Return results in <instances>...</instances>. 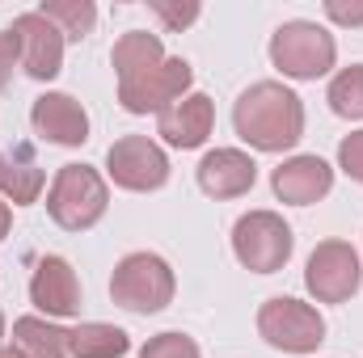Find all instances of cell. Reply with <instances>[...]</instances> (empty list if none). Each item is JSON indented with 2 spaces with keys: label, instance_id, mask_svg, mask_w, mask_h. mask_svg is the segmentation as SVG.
<instances>
[{
  "label": "cell",
  "instance_id": "obj_16",
  "mask_svg": "<svg viewBox=\"0 0 363 358\" xmlns=\"http://www.w3.org/2000/svg\"><path fill=\"white\" fill-rule=\"evenodd\" d=\"M43 190H47V173H43V165L34 161V152L26 144L0 152V198L4 202L30 207V202L43 198Z\"/></svg>",
  "mask_w": 363,
  "mask_h": 358
},
{
  "label": "cell",
  "instance_id": "obj_20",
  "mask_svg": "<svg viewBox=\"0 0 363 358\" xmlns=\"http://www.w3.org/2000/svg\"><path fill=\"white\" fill-rule=\"evenodd\" d=\"M38 13H43L68 42L89 38L93 25H97V4H93V0H43Z\"/></svg>",
  "mask_w": 363,
  "mask_h": 358
},
{
  "label": "cell",
  "instance_id": "obj_28",
  "mask_svg": "<svg viewBox=\"0 0 363 358\" xmlns=\"http://www.w3.org/2000/svg\"><path fill=\"white\" fill-rule=\"evenodd\" d=\"M0 358H26L17 346H0Z\"/></svg>",
  "mask_w": 363,
  "mask_h": 358
},
{
  "label": "cell",
  "instance_id": "obj_26",
  "mask_svg": "<svg viewBox=\"0 0 363 358\" xmlns=\"http://www.w3.org/2000/svg\"><path fill=\"white\" fill-rule=\"evenodd\" d=\"M13 68H21L17 38H13V30H0V93L9 89V81H13Z\"/></svg>",
  "mask_w": 363,
  "mask_h": 358
},
{
  "label": "cell",
  "instance_id": "obj_19",
  "mask_svg": "<svg viewBox=\"0 0 363 358\" xmlns=\"http://www.w3.org/2000/svg\"><path fill=\"white\" fill-rule=\"evenodd\" d=\"M13 346L26 358H68V329L47 316H17Z\"/></svg>",
  "mask_w": 363,
  "mask_h": 358
},
{
  "label": "cell",
  "instance_id": "obj_11",
  "mask_svg": "<svg viewBox=\"0 0 363 358\" xmlns=\"http://www.w3.org/2000/svg\"><path fill=\"white\" fill-rule=\"evenodd\" d=\"M30 304L47 321L81 312V278H77V270H72L68 258H60V253L38 258V266L30 274Z\"/></svg>",
  "mask_w": 363,
  "mask_h": 358
},
{
  "label": "cell",
  "instance_id": "obj_25",
  "mask_svg": "<svg viewBox=\"0 0 363 358\" xmlns=\"http://www.w3.org/2000/svg\"><path fill=\"white\" fill-rule=\"evenodd\" d=\"M325 17L334 21V25H347V30H355L363 25V0H325Z\"/></svg>",
  "mask_w": 363,
  "mask_h": 358
},
{
  "label": "cell",
  "instance_id": "obj_14",
  "mask_svg": "<svg viewBox=\"0 0 363 358\" xmlns=\"http://www.w3.org/2000/svg\"><path fill=\"white\" fill-rule=\"evenodd\" d=\"M211 131H216V101L207 93H186L178 105L157 114V135L169 148H182V152L203 148L211 139Z\"/></svg>",
  "mask_w": 363,
  "mask_h": 358
},
{
  "label": "cell",
  "instance_id": "obj_2",
  "mask_svg": "<svg viewBox=\"0 0 363 358\" xmlns=\"http://www.w3.org/2000/svg\"><path fill=\"white\" fill-rule=\"evenodd\" d=\"M110 207V181L93 165H60L47 185V215L64 232H89Z\"/></svg>",
  "mask_w": 363,
  "mask_h": 358
},
{
  "label": "cell",
  "instance_id": "obj_27",
  "mask_svg": "<svg viewBox=\"0 0 363 358\" xmlns=\"http://www.w3.org/2000/svg\"><path fill=\"white\" fill-rule=\"evenodd\" d=\"M9 232H13V207H9V202L0 198V241H4Z\"/></svg>",
  "mask_w": 363,
  "mask_h": 358
},
{
  "label": "cell",
  "instance_id": "obj_6",
  "mask_svg": "<svg viewBox=\"0 0 363 358\" xmlns=\"http://www.w3.org/2000/svg\"><path fill=\"white\" fill-rule=\"evenodd\" d=\"M258 333L283 354H317L325 342V316L296 295H274L258 308Z\"/></svg>",
  "mask_w": 363,
  "mask_h": 358
},
{
  "label": "cell",
  "instance_id": "obj_7",
  "mask_svg": "<svg viewBox=\"0 0 363 358\" xmlns=\"http://www.w3.org/2000/svg\"><path fill=\"white\" fill-rule=\"evenodd\" d=\"M363 262L351 241H321L304 262V291L317 304H347L359 295Z\"/></svg>",
  "mask_w": 363,
  "mask_h": 358
},
{
  "label": "cell",
  "instance_id": "obj_8",
  "mask_svg": "<svg viewBox=\"0 0 363 358\" xmlns=\"http://www.w3.org/2000/svg\"><path fill=\"white\" fill-rule=\"evenodd\" d=\"M194 85V68L182 55H165L157 68L118 81V105L127 114H165L169 105H178L182 97Z\"/></svg>",
  "mask_w": 363,
  "mask_h": 358
},
{
  "label": "cell",
  "instance_id": "obj_13",
  "mask_svg": "<svg viewBox=\"0 0 363 358\" xmlns=\"http://www.w3.org/2000/svg\"><path fill=\"white\" fill-rule=\"evenodd\" d=\"M271 190L287 207H313L334 190V169L317 152H300V156H287L279 169H271Z\"/></svg>",
  "mask_w": 363,
  "mask_h": 358
},
{
  "label": "cell",
  "instance_id": "obj_15",
  "mask_svg": "<svg viewBox=\"0 0 363 358\" xmlns=\"http://www.w3.org/2000/svg\"><path fill=\"white\" fill-rule=\"evenodd\" d=\"M194 178H199V190H203L207 198H220V202H224V198H241V194L254 190L258 165H254V156L241 152V148H211V152L199 161Z\"/></svg>",
  "mask_w": 363,
  "mask_h": 358
},
{
  "label": "cell",
  "instance_id": "obj_29",
  "mask_svg": "<svg viewBox=\"0 0 363 358\" xmlns=\"http://www.w3.org/2000/svg\"><path fill=\"white\" fill-rule=\"evenodd\" d=\"M0 342H4V312H0Z\"/></svg>",
  "mask_w": 363,
  "mask_h": 358
},
{
  "label": "cell",
  "instance_id": "obj_3",
  "mask_svg": "<svg viewBox=\"0 0 363 358\" xmlns=\"http://www.w3.org/2000/svg\"><path fill=\"white\" fill-rule=\"evenodd\" d=\"M174 291H178V278L174 266L161 258V253H127L118 258V266L110 274V299L135 316H157L174 304Z\"/></svg>",
  "mask_w": 363,
  "mask_h": 358
},
{
  "label": "cell",
  "instance_id": "obj_22",
  "mask_svg": "<svg viewBox=\"0 0 363 358\" xmlns=\"http://www.w3.org/2000/svg\"><path fill=\"white\" fill-rule=\"evenodd\" d=\"M148 13L169 30V34H182L186 25H194L199 21V0H148Z\"/></svg>",
  "mask_w": 363,
  "mask_h": 358
},
{
  "label": "cell",
  "instance_id": "obj_24",
  "mask_svg": "<svg viewBox=\"0 0 363 358\" xmlns=\"http://www.w3.org/2000/svg\"><path fill=\"white\" fill-rule=\"evenodd\" d=\"M338 169H342L351 181L363 185V131L342 135V144H338Z\"/></svg>",
  "mask_w": 363,
  "mask_h": 358
},
{
  "label": "cell",
  "instance_id": "obj_4",
  "mask_svg": "<svg viewBox=\"0 0 363 358\" xmlns=\"http://www.w3.org/2000/svg\"><path fill=\"white\" fill-rule=\"evenodd\" d=\"M271 64L287 81H321L338 64V42L317 21H283L271 34Z\"/></svg>",
  "mask_w": 363,
  "mask_h": 358
},
{
  "label": "cell",
  "instance_id": "obj_23",
  "mask_svg": "<svg viewBox=\"0 0 363 358\" xmlns=\"http://www.w3.org/2000/svg\"><path fill=\"white\" fill-rule=\"evenodd\" d=\"M140 358H203V350H199V342L194 337H186V333H157V337H148L144 342V350H140Z\"/></svg>",
  "mask_w": 363,
  "mask_h": 358
},
{
  "label": "cell",
  "instance_id": "obj_21",
  "mask_svg": "<svg viewBox=\"0 0 363 358\" xmlns=\"http://www.w3.org/2000/svg\"><path fill=\"white\" fill-rule=\"evenodd\" d=\"M325 101L338 118L347 122H363V64H351V68H338L330 76V89H325Z\"/></svg>",
  "mask_w": 363,
  "mask_h": 358
},
{
  "label": "cell",
  "instance_id": "obj_10",
  "mask_svg": "<svg viewBox=\"0 0 363 358\" xmlns=\"http://www.w3.org/2000/svg\"><path fill=\"white\" fill-rule=\"evenodd\" d=\"M9 30H13V38H17L21 72H26L30 81L47 85V81H55V76L64 72V47H68V38H64V34L47 21L38 8L17 13Z\"/></svg>",
  "mask_w": 363,
  "mask_h": 358
},
{
  "label": "cell",
  "instance_id": "obj_1",
  "mask_svg": "<svg viewBox=\"0 0 363 358\" xmlns=\"http://www.w3.org/2000/svg\"><path fill=\"white\" fill-rule=\"evenodd\" d=\"M233 131L254 152L283 156L304 139V101L283 81H254L233 101Z\"/></svg>",
  "mask_w": 363,
  "mask_h": 358
},
{
  "label": "cell",
  "instance_id": "obj_12",
  "mask_svg": "<svg viewBox=\"0 0 363 358\" xmlns=\"http://www.w3.org/2000/svg\"><path fill=\"white\" fill-rule=\"evenodd\" d=\"M30 127L38 139L55 148H81L89 144V114L72 93H43L30 105Z\"/></svg>",
  "mask_w": 363,
  "mask_h": 358
},
{
  "label": "cell",
  "instance_id": "obj_17",
  "mask_svg": "<svg viewBox=\"0 0 363 358\" xmlns=\"http://www.w3.org/2000/svg\"><path fill=\"white\" fill-rule=\"evenodd\" d=\"M161 59H165V42H161V34H148V30H127L110 51V68L118 81H131V76L157 68Z\"/></svg>",
  "mask_w": 363,
  "mask_h": 358
},
{
  "label": "cell",
  "instance_id": "obj_18",
  "mask_svg": "<svg viewBox=\"0 0 363 358\" xmlns=\"http://www.w3.org/2000/svg\"><path fill=\"white\" fill-rule=\"evenodd\" d=\"M131 350L127 329L106 325V321H81L68 329V358H123Z\"/></svg>",
  "mask_w": 363,
  "mask_h": 358
},
{
  "label": "cell",
  "instance_id": "obj_5",
  "mask_svg": "<svg viewBox=\"0 0 363 358\" xmlns=\"http://www.w3.org/2000/svg\"><path fill=\"white\" fill-rule=\"evenodd\" d=\"M296 253L291 224L279 211H245L233 224V258L250 274H279Z\"/></svg>",
  "mask_w": 363,
  "mask_h": 358
},
{
  "label": "cell",
  "instance_id": "obj_9",
  "mask_svg": "<svg viewBox=\"0 0 363 358\" xmlns=\"http://www.w3.org/2000/svg\"><path fill=\"white\" fill-rule=\"evenodd\" d=\"M106 178L114 181L118 190L152 194V190H161L169 181V156L148 135H123L106 152Z\"/></svg>",
  "mask_w": 363,
  "mask_h": 358
}]
</instances>
